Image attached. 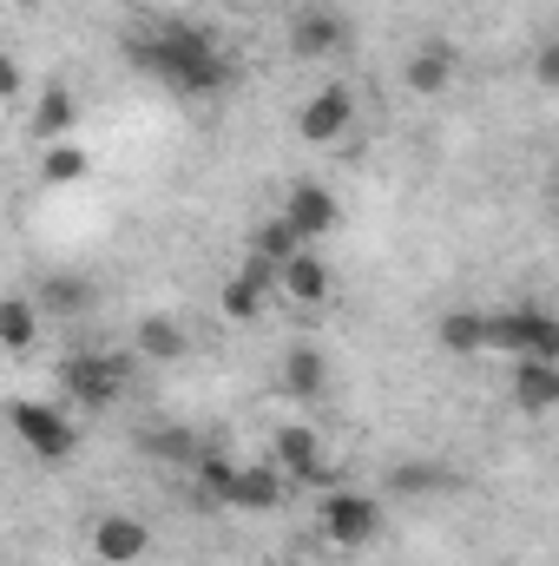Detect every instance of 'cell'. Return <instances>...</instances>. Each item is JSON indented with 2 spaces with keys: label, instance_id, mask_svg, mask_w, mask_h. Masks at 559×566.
Wrapping results in <instances>:
<instances>
[{
  "label": "cell",
  "instance_id": "6da1fadb",
  "mask_svg": "<svg viewBox=\"0 0 559 566\" xmlns=\"http://www.w3.org/2000/svg\"><path fill=\"white\" fill-rule=\"evenodd\" d=\"M126 53H133L139 73H151L158 86H171V93H184V99H211V93L231 86L224 46H218L204 27H191V20H145L139 33L126 40Z\"/></svg>",
  "mask_w": 559,
  "mask_h": 566
},
{
  "label": "cell",
  "instance_id": "7a4b0ae2",
  "mask_svg": "<svg viewBox=\"0 0 559 566\" xmlns=\"http://www.w3.org/2000/svg\"><path fill=\"white\" fill-rule=\"evenodd\" d=\"M494 349H507L514 363H559V316L540 303L500 310L494 316Z\"/></svg>",
  "mask_w": 559,
  "mask_h": 566
},
{
  "label": "cell",
  "instance_id": "3957f363",
  "mask_svg": "<svg viewBox=\"0 0 559 566\" xmlns=\"http://www.w3.org/2000/svg\"><path fill=\"white\" fill-rule=\"evenodd\" d=\"M60 389H66L80 409H113V402L126 396V356H106V349L66 356V363H60Z\"/></svg>",
  "mask_w": 559,
  "mask_h": 566
},
{
  "label": "cell",
  "instance_id": "277c9868",
  "mask_svg": "<svg viewBox=\"0 0 559 566\" xmlns=\"http://www.w3.org/2000/svg\"><path fill=\"white\" fill-rule=\"evenodd\" d=\"M323 534H329L336 547H369V541L382 534V501H376V494L336 488V494L323 501Z\"/></svg>",
  "mask_w": 559,
  "mask_h": 566
},
{
  "label": "cell",
  "instance_id": "5b68a950",
  "mask_svg": "<svg viewBox=\"0 0 559 566\" xmlns=\"http://www.w3.org/2000/svg\"><path fill=\"white\" fill-rule=\"evenodd\" d=\"M13 434L40 454V461H66L73 448H80V434H73V422L53 409V402H13Z\"/></svg>",
  "mask_w": 559,
  "mask_h": 566
},
{
  "label": "cell",
  "instance_id": "8992f818",
  "mask_svg": "<svg viewBox=\"0 0 559 566\" xmlns=\"http://www.w3.org/2000/svg\"><path fill=\"white\" fill-rule=\"evenodd\" d=\"M349 126H356V93H349V86H323V93H309L303 113H296V133L309 145H336Z\"/></svg>",
  "mask_w": 559,
  "mask_h": 566
},
{
  "label": "cell",
  "instance_id": "52a82bcc",
  "mask_svg": "<svg viewBox=\"0 0 559 566\" xmlns=\"http://www.w3.org/2000/svg\"><path fill=\"white\" fill-rule=\"evenodd\" d=\"M271 290H283V271L271 264V258H244V264H238V277L224 283V316H231V323L264 316Z\"/></svg>",
  "mask_w": 559,
  "mask_h": 566
},
{
  "label": "cell",
  "instance_id": "ba28073f",
  "mask_svg": "<svg viewBox=\"0 0 559 566\" xmlns=\"http://www.w3.org/2000/svg\"><path fill=\"white\" fill-rule=\"evenodd\" d=\"M283 218L296 224V238H303V244H316V238H329V231L342 224V205H336V191H329V185L303 178V185L283 198Z\"/></svg>",
  "mask_w": 559,
  "mask_h": 566
},
{
  "label": "cell",
  "instance_id": "9c48e42d",
  "mask_svg": "<svg viewBox=\"0 0 559 566\" xmlns=\"http://www.w3.org/2000/svg\"><path fill=\"white\" fill-rule=\"evenodd\" d=\"M342 40H349V27H342L336 7H303L289 20V53L296 60H329V53H342Z\"/></svg>",
  "mask_w": 559,
  "mask_h": 566
},
{
  "label": "cell",
  "instance_id": "30bf717a",
  "mask_svg": "<svg viewBox=\"0 0 559 566\" xmlns=\"http://www.w3.org/2000/svg\"><path fill=\"white\" fill-rule=\"evenodd\" d=\"M145 547H151V527H145L139 514H99V521H93V554L106 566L145 560Z\"/></svg>",
  "mask_w": 559,
  "mask_h": 566
},
{
  "label": "cell",
  "instance_id": "8fae6325",
  "mask_svg": "<svg viewBox=\"0 0 559 566\" xmlns=\"http://www.w3.org/2000/svg\"><path fill=\"white\" fill-rule=\"evenodd\" d=\"M434 336H441L447 356H481V349H494V316H481V310H447V316L434 323Z\"/></svg>",
  "mask_w": 559,
  "mask_h": 566
},
{
  "label": "cell",
  "instance_id": "7c38bea8",
  "mask_svg": "<svg viewBox=\"0 0 559 566\" xmlns=\"http://www.w3.org/2000/svg\"><path fill=\"white\" fill-rule=\"evenodd\" d=\"M283 389L303 396V402H316V396L329 389V356H323L316 343H296V349L283 356Z\"/></svg>",
  "mask_w": 559,
  "mask_h": 566
},
{
  "label": "cell",
  "instance_id": "4fadbf2b",
  "mask_svg": "<svg viewBox=\"0 0 559 566\" xmlns=\"http://www.w3.org/2000/svg\"><path fill=\"white\" fill-rule=\"evenodd\" d=\"M277 461L289 468V481H303V488H316L323 481V448H316V428L289 422L277 434Z\"/></svg>",
  "mask_w": 559,
  "mask_h": 566
},
{
  "label": "cell",
  "instance_id": "5bb4252c",
  "mask_svg": "<svg viewBox=\"0 0 559 566\" xmlns=\"http://www.w3.org/2000/svg\"><path fill=\"white\" fill-rule=\"evenodd\" d=\"M283 296H289V303H323V296H329V264H323L309 244L283 264Z\"/></svg>",
  "mask_w": 559,
  "mask_h": 566
},
{
  "label": "cell",
  "instance_id": "9a60e30c",
  "mask_svg": "<svg viewBox=\"0 0 559 566\" xmlns=\"http://www.w3.org/2000/svg\"><path fill=\"white\" fill-rule=\"evenodd\" d=\"M514 402L520 409H559V363H514Z\"/></svg>",
  "mask_w": 559,
  "mask_h": 566
},
{
  "label": "cell",
  "instance_id": "2e32d148",
  "mask_svg": "<svg viewBox=\"0 0 559 566\" xmlns=\"http://www.w3.org/2000/svg\"><path fill=\"white\" fill-rule=\"evenodd\" d=\"M277 501H283V474L277 468H244L238 488H231V507H244V514H271Z\"/></svg>",
  "mask_w": 559,
  "mask_h": 566
},
{
  "label": "cell",
  "instance_id": "e0dca14e",
  "mask_svg": "<svg viewBox=\"0 0 559 566\" xmlns=\"http://www.w3.org/2000/svg\"><path fill=\"white\" fill-rule=\"evenodd\" d=\"M184 349H191V336H184L178 316H145L139 323V356H151V363H178Z\"/></svg>",
  "mask_w": 559,
  "mask_h": 566
},
{
  "label": "cell",
  "instance_id": "ac0fdd59",
  "mask_svg": "<svg viewBox=\"0 0 559 566\" xmlns=\"http://www.w3.org/2000/svg\"><path fill=\"white\" fill-rule=\"evenodd\" d=\"M402 80H409V93H447V80H454V53H447V46H421V53H409Z\"/></svg>",
  "mask_w": 559,
  "mask_h": 566
},
{
  "label": "cell",
  "instance_id": "d6986e66",
  "mask_svg": "<svg viewBox=\"0 0 559 566\" xmlns=\"http://www.w3.org/2000/svg\"><path fill=\"white\" fill-rule=\"evenodd\" d=\"M73 119H80L73 93H66V86H46V93H40V106H33V133H40L46 145H60L66 133H73Z\"/></svg>",
  "mask_w": 559,
  "mask_h": 566
},
{
  "label": "cell",
  "instance_id": "ffe728a7",
  "mask_svg": "<svg viewBox=\"0 0 559 566\" xmlns=\"http://www.w3.org/2000/svg\"><path fill=\"white\" fill-rule=\"evenodd\" d=\"M0 343H7L13 356H27V349L40 343V310H33L27 296H7V303H0Z\"/></svg>",
  "mask_w": 559,
  "mask_h": 566
},
{
  "label": "cell",
  "instance_id": "44dd1931",
  "mask_svg": "<svg viewBox=\"0 0 559 566\" xmlns=\"http://www.w3.org/2000/svg\"><path fill=\"white\" fill-rule=\"evenodd\" d=\"M296 251H303V238H296V224H289V218H264V224L251 231V258H271L277 271L296 258Z\"/></svg>",
  "mask_w": 559,
  "mask_h": 566
},
{
  "label": "cell",
  "instance_id": "7402d4cb",
  "mask_svg": "<svg viewBox=\"0 0 559 566\" xmlns=\"http://www.w3.org/2000/svg\"><path fill=\"white\" fill-rule=\"evenodd\" d=\"M238 474H244V468H238L224 448H204V454H198V488H204V501H224V507H231Z\"/></svg>",
  "mask_w": 559,
  "mask_h": 566
},
{
  "label": "cell",
  "instance_id": "603a6c76",
  "mask_svg": "<svg viewBox=\"0 0 559 566\" xmlns=\"http://www.w3.org/2000/svg\"><path fill=\"white\" fill-rule=\"evenodd\" d=\"M139 454H151V461H198L204 448H198L184 428H145V434H139Z\"/></svg>",
  "mask_w": 559,
  "mask_h": 566
},
{
  "label": "cell",
  "instance_id": "cb8c5ba5",
  "mask_svg": "<svg viewBox=\"0 0 559 566\" xmlns=\"http://www.w3.org/2000/svg\"><path fill=\"white\" fill-rule=\"evenodd\" d=\"M86 303H93V290H86V283L73 277V271H60V277H46V310H53V316H80Z\"/></svg>",
  "mask_w": 559,
  "mask_h": 566
},
{
  "label": "cell",
  "instance_id": "d4e9b609",
  "mask_svg": "<svg viewBox=\"0 0 559 566\" xmlns=\"http://www.w3.org/2000/svg\"><path fill=\"white\" fill-rule=\"evenodd\" d=\"M40 178H46V185H73V178H86V151H80V145H46Z\"/></svg>",
  "mask_w": 559,
  "mask_h": 566
},
{
  "label": "cell",
  "instance_id": "484cf974",
  "mask_svg": "<svg viewBox=\"0 0 559 566\" xmlns=\"http://www.w3.org/2000/svg\"><path fill=\"white\" fill-rule=\"evenodd\" d=\"M534 80H540V86H553V93H559V33L547 40V46H540V53H534Z\"/></svg>",
  "mask_w": 559,
  "mask_h": 566
},
{
  "label": "cell",
  "instance_id": "4316f807",
  "mask_svg": "<svg viewBox=\"0 0 559 566\" xmlns=\"http://www.w3.org/2000/svg\"><path fill=\"white\" fill-rule=\"evenodd\" d=\"M441 481H447L441 468H395L389 474V488H441Z\"/></svg>",
  "mask_w": 559,
  "mask_h": 566
},
{
  "label": "cell",
  "instance_id": "83f0119b",
  "mask_svg": "<svg viewBox=\"0 0 559 566\" xmlns=\"http://www.w3.org/2000/svg\"><path fill=\"white\" fill-rule=\"evenodd\" d=\"M238 7H264V0H238Z\"/></svg>",
  "mask_w": 559,
  "mask_h": 566
}]
</instances>
